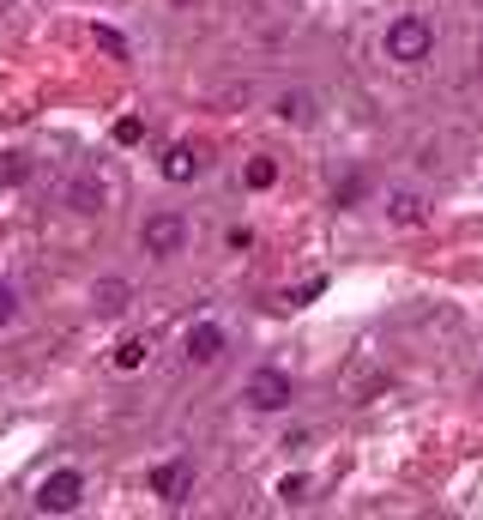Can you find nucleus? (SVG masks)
Listing matches in <instances>:
<instances>
[{
  "label": "nucleus",
  "instance_id": "obj_6",
  "mask_svg": "<svg viewBox=\"0 0 483 520\" xmlns=\"http://www.w3.org/2000/svg\"><path fill=\"white\" fill-rule=\"evenodd\" d=\"M188 357H194V363H218V357H224V327H211V321L188 327Z\"/></svg>",
  "mask_w": 483,
  "mask_h": 520
},
{
  "label": "nucleus",
  "instance_id": "obj_8",
  "mask_svg": "<svg viewBox=\"0 0 483 520\" xmlns=\"http://www.w3.org/2000/svg\"><path fill=\"white\" fill-rule=\"evenodd\" d=\"M97 309H104V314L127 309V278H104V284H97Z\"/></svg>",
  "mask_w": 483,
  "mask_h": 520
},
{
  "label": "nucleus",
  "instance_id": "obj_4",
  "mask_svg": "<svg viewBox=\"0 0 483 520\" xmlns=\"http://www.w3.org/2000/svg\"><path fill=\"white\" fill-rule=\"evenodd\" d=\"M429 49H435V31H429L423 19H399V25L387 31V55H393V61H423Z\"/></svg>",
  "mask_w": 483,
  "mask_h": 520
},
{
  "label": "nucleus",
  "instance_id": "obj_13",
  "mask_svg": "<svg viewBox=\"0 0 483 520\" xmlns=\"http://www.w3.org/2000/svg\"><path fill=\"white\" fill-rule=\"evenodd\" d=\"M25 170H31V164H25L19 151H12V158H0V188H19V182H25Z\"/></svg>",
  "mask_w": 483,
  "mask_h": 520
},
{
  "label": "nucleus",
  "instance_id": "obj_16",
  "mask_svg": "<svg viewBox=\"0 0 483 520\" xmlns=\"http://www.w3.org/2000/svg\"><path fill=\"white\" fill-rule=\"evenodd\" d=\"M278 496H284V502H303V496H309V478H284Z\"/></svg>",
  "mask_w": 483,
  "mask_h": 520
},
{
  "label": "nucleus",
  "instance_id": "obj_17",
  "mask_svg": "<svg viewBox=\"0 0 483 520\" xmlns=\"http://www.w3.org/2000/svg\"><path fill=\"white\" fill-rule=\"evenodd\" d=\"M139 134H145V128H139L134 115H121V121H115V139H121V145H134V139H139Z\"/></svg>",
  "mask_w": 483,
  "mask_h": 520
},
{
  "label": "nucleus",
  "instance_id": "obj_3",
  "mask_svg": "<svg viewBox=\"0 0 483 520\" xmlns=\"http://www.w3.org/2000/svg\"><path fill=\"white\" fill-rule=\"evenodd\" d=\"M290 393H296V387H290L284 369H254V376H248V406H254V412H284Z\"/></svg>",
  "mask_w": 483,
  "mask_h": 520
},
{
  "label": "nucleus",
  "instance_id": "obj_10",
  "mask_svg": "<svg viewBox=\"0 0 483 520\" xmlns=\"http://www.w3.org/2000/svg\"><path fill=\"white\" fill-rule=\"evenodd\" d=\"M242 182H248V188H272V182H278V164H272V158H254V164L242 170Z\"/></svg>",
  "mask_w": 483,
  "mask_h": 520
},
{
  "label": "nucleus",
  "instance_id": "obj_11",
  "mask_svg": "<svg viewBox=\"0 0 483 520\" xmlns=\"http://www.w3.org/2000/svg\"><path fill=\"white\" fill-rule=\"evenodd\" d=\"M145 363V339H121L115 345V369H139Z\"/></svg>",
  "mask_w": 483,
  "mask_h": 520
},
{
  "label": "nucleus",
  "instance_id": "obj_18",
  "mask_svg": "<svg viewBox=\"0 0 483 520\" xmlns=\"http://www.w3.org/2000/svg\"><path fill=\"white\" fill-rule=\"evenodd\" d=\"M12 314H19V297H12V284H0V327H6Z\"/></svg>",
  "mask_w": 483,
  "mask_h": 520
},
{
  "label": "nucleus",
  "instance_id": "obj_9",
  "mask_svg": "<svg viewBox=\"0 0 483 520\" xmlns=\"http://www.w3.org/2000/svg\"><path fill=\"white\" fill-rule=\"evenodd\" d=\"M387 218H393V224H423V200H417V194H393V200H387Z\"/></svg>",
  "mask_w": 483,
  "mask_h": 520
},
{
  "label": "nucleus",
  "instance_id": "obj_5",
  "mask_svg": "<svg viewBox=\"0 0 483 520\" xmlns=\"http://www.w3.org/2000/svg\"><path fill=\"white\" fill-rule=\"evenodd\" d=\"M188 490H194V466H188V460L151 466V496H164V502H188Z\"/></svg>",
  "mask_w": 483,
  "mask_h": 520
},
{
  "label": "nucleus",
  "instance_id": "obj_1",
  "mask_svg": "<svg viewBox=\"0 0 483 520\" xmlns=\"http://www.w3.org/2000/svg\"><path fill=\"white\" fill-rule=\"evenodd\" d=\"M79 496H85V478H79L73 466H61V472H49L42 490H36V515H73Z\"/></svg>",
  "mask_w": 483,
  "mask_h": 520
},
{
  "label": "nucleus",
  "instance_id": "obj_7",
  "mask_svg": "<svg viewBox=\"0 0 483 520\" xmlns=\"http://www.w3.org/2000/svg\"><path fill=\"white\" fill-rule=\"evenodd\" d=\"M164 175H170V182H194V175H200V151H194V145H170V151H164Z\"/></svg>",
  "mask_w": 483,
  "mask_h": 520
},
{
  "label": "nucleus",
  "instance_id": "obj_15",
  "mask_svg": "<svg viewBox=\"0 0 483 520\" xmlns=\"http://www.w3.org/2000/svg\"><path fill=\"white\" fill-rule=\"evenodd\" d=\"M73 200H79L73 212H97V182H79V188H73Z\"/></svg>",
  "mask_w": 483,
  "mask_h": 520
},
{
  "label": "nucleus",
  "instance_id": "obj_12",
  "mask_svg": "<svg viewBox=\"0 0 483 520\" xmlns=\"http://www.w3.org/2000/svg\"><path fill=\"white\" fill-rule=\"evenodd\" d=\"M278 115H284V121H314V104H309V97H296V91H290V97L278 104Z\"/></svg>",
  "mask_w": 483,
  "mask_h": 520
},
{
  "label": "nucleus",
  "instance_id": "obj_2",
  "mask_svg": "<svg viewBox=\"0 0 483 520\" xmlns=\"http://www.w3.org/2000/svg\"><path fill=\"white\" fill-rule=\"evenodd\" d=\"M139 243H145V254H157V260H170V254H181V243H188V224H181L175 212H157V218H145V230H139Z\"/></svg>",
  "mask_w": 483,
  "mask_h": 520
},
{
  "label": "nucleus",
  "instance_id": "obj_14",
  "mask_svg": "<svg viewBox=\"0 0 483 520\" xmlns=\"http://www.w3.org/2000/svg\"><path fill=\"white\" fill-rule=\"evenodd\" d=\"M97 49H109L115 61H127V36H121V31H109V25L97 31Z\"/></svg>",
  "mask_w": 483,
  "mask_h": 520
}]
</instances>
